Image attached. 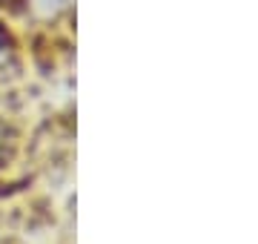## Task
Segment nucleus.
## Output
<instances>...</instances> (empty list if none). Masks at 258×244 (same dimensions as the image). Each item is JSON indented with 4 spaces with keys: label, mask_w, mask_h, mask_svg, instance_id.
Instances as JSON below:
<instances>
[{
    "label": "nucleus",
    "mask_w": 258,
    "mask_h": 244,
    "mask_svg": "<svg viewBox=\"0 0 258 244\" xmlns=\"http://www.w3.org/2000/svg\"><path fill=\"white\" fill-rule=\"evenodd\" d=\"M69 6V0H35V9L40 15H55V12L66 9Z\"/></svg>",
    "instance_id": "1"
},
{
    "label": "nucleus",
    "mask_w": 258,
    "mask_h": 244,
    "mask_svg": "<svg viewBox=\"0 0 258 244\" xmlns=\"http://www.w3.org/2000/svg\"><path fill=\"white\" fill-rule=\"evenodd\" d=\"M3 49H6V43H3V35H0V55H3Z\"/></svg>",
    "instance_id": "2"
}]
</instances>
